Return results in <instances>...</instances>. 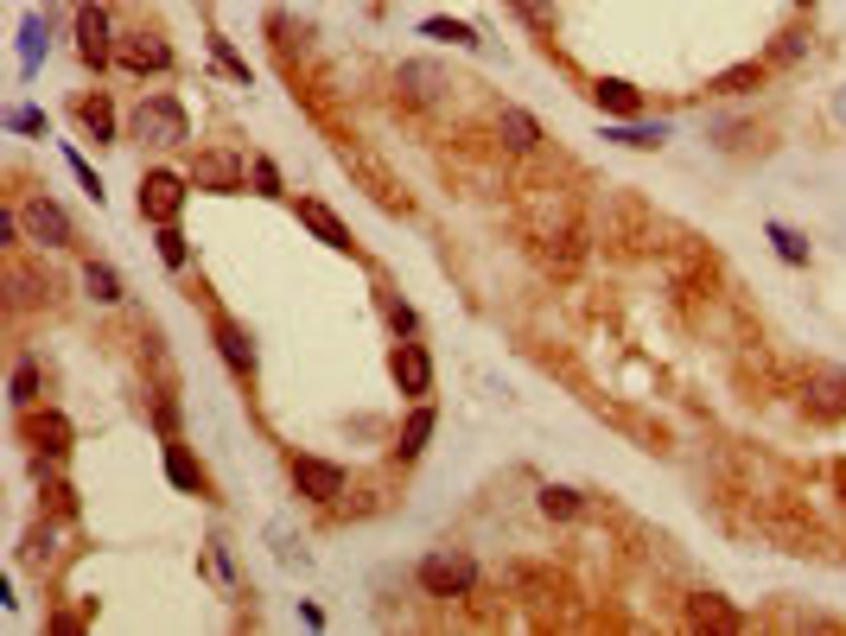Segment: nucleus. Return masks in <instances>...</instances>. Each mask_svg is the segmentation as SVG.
Segmentation results:
<instances>
[{
	"instance_id": "f257e3e1",
	"label": "nucleus",
	"mask_w": 846,
	"mask_h": 636,
	"mask_svg": "<svg viewBox=\"0 0 846 636\" xmlns=\"http://www.w3.org/2000/svg\"><path fill=\"white\" fill-rule=\"evenodd\" d=\"M515 217H522V236H529L541 268L573 274L586 261V223H579V198L566 185H554V178H522L515 185Z\"/></svg>"
},
{
	"instance_id": "f03ea898",
	"label": "nucleus",
	"mask_w": 846,
	"mask_h": 636,
	"mask_svg": "<svg viewBox=\"0 0 846 636\" xmlns=\"http://www.w3.org/2000/svg\"><path fill=\"white\" fill-rule=\"evenodd\" d=\"M337 166H344V173L357 178L363 191H369V198L383 204L388 217H414V198H408V185H401V178L388 173V159L376 147H369V140H357V134H337Z\"/></svg>"
},
{
	"instance_id": "7ed1b4c3",
	"label": "nucleus",
	"mask_w": 846,
	"mask_h": 636,
	"mask_svg": "<svg viewBox=\"0 0 846 636\" xmlns=\"http://www.w3.org/2000/svg\"><path fill=\"white\" fill-rule=\"evenodd\" d=\"M128 134L140 140V147H154V153L191 147V115H185V102H179V96H166V90H147V96L134 102Z\"/></svg>"
},
{
	"instance_id": "20e7f679",
	"label": "nucleus",
	"mask_w": 846,
	"mask_h": 636,
	"mask_svg": "<svg viewBox=\"0 0 846 636\" xmlns=\"http://www.w3.org/2000/svg\"><path fill=\"white\" fill-rule=\"evenodd\" d=\"M605 242L624 249V254L656 249V217H649V204H643L637 191H612V198H605Z\"/></svg>"
},
{
	"instance_id": "39448f33",
	"label": "nucleus",
	"mask_w": 846,
	"mask_h": 636,
	"mask_svg": "<svg viewBox=\"0 0 846 636\" xmlns=\"http://www.w3.org/2000/svg\"><path fill=\"white\" fill-rule=\"evenodd\" d=\"M249 159H255V153L230 147V140H210V147H198V159H191V185H198V191H217V198H236V191L249 185Z\"/></svg>"
},
{
	"instance_id": "423d86ee",
	"label": "nucleus",
	"mask_w": 846,
	"mask_h": 636,
	"mask_svg": "<svg viewBox=\"0 0 846 636\" xmlns=\"http://www.w3.org/2000/svg\"><path fill=\"white\" fill-rule=\"evenodd\" d=\"M420 592L427 598H471L478 592V560L464 554V548H434V554L420 560Z\"/></svg>"
},
{
	"instance_id": "0eeeda50",
	"label": "nucleus",
	"mask_w": 846,
	"mask_h": 636,
	"mask_svg": "<svg viewBox=\"0 0 846 636\" xmlns=\"http://www.w3.org/2000/svg\"><path fill=\"white\" fill-rule=\"evenodd\" d=\"M198 185H191V173H173V166H154V173H140V217L147 223H179L185 198H191Z\"/></svg>"
},
{
	"instance_id": "6e6552de",
	"label": "nucleus",
	"mask_w": 846,
	"mask_h": 636,
	"mask_svg": "<svg viewBox=\"0 0 846 636\" xmlns=\"http://www.w3.org/2000/svg\"><path fill=\"white\" fill-rule=\"evenodd\" d=\"M115 64L128 76H166L173 71V45H166V32L159 25H134L115 39Z\"/></svg>"
},
{
	"instance_id": "1a4fd4ad",
	"label": "nucleus",
	"mask_w": 846,
	"mask_h": 636,
	"mask_svg": "<svg viewBox=\"0 0 846 636\" xmlns=\"http://www.w3.org/2000/svg\"><path fill=\"white\" fill-rule=\"evenodd\" d=\"M452 76L439 71V64H420V58H408V64H395V102L401 108H439V102H452Z\"/></svg>"
},
{
	"instance_id": "9d476101",
	"label": "nucleus",
	"mask_w": 846,
	"mask_h": 636,
	"mask_svg": "<svg viewBox=\"0 0 846 636\" xmlns=\"http://www.w3.org/2000/svg\"><path fill=\"white\" fill-rule=\"evenodd\" d=\"M20 217H27V242H39V249H71V242H77L71 210L58 198H45V191H32V198L20 204Z\"/></svg>"
},
{
	"instance_id": "9b49d317",
	"label": "nucleus",
	"mask_w": 846,
	"mask_h": 636,
	"mask_svg": "<svg viewBox=\"0 0 846 636\" xmlns=\"http://www.w3.org/2000/svg\"><path fill=\"white\" fill-rule=\"evenodd\" d=\"M293 490H300L306 503H337V497L351 490V471H344L337 458H318V452H293Z\"/></svg>"
},
{
	"instance_id": "f8f14e48",
	"label": "nucleus",
	"mask_w": 846,
	"mask_h": 636,
	"mask_svg": "<svg viewBox=\"0 0 846 636\" xmlns=\"http://www.w3.org/2000/svg\"><path fill=\"white\" fill-rule=\"evenodd\" d=\"M758 529L776 541V548H790V554H827V534L808 522V515H795L790 503H776V509H758Z\"/></svg>"
},
{
	"instance_id": "ddd939ff",
	"label": "nucleus",
	"mask_w": 846,
	"mask_h": 636,
	"mask_svg": "<svg viewBox=\"0 0 846 636\" xmlns=\"http://www.w3.org/2000/svg\"><path fill=\"white\" fill-rule=\"evenodd\" d=\"M388 376L408 402H427L434 395V351L420 337H395V356H388Z\"/></svg>"
},
{
	"instance_id": "4468645a",
	"label": "nucleus",
	"mask_w": 846,
	"mask_h": 636,
	"mask_svg": "<svg viewBox=\"0 0 846 636\" xmlns=\"http://www.w3.org/2000/svg\"><path fill=\"white\" fill-rule=\"evenodd\" d=\"M20 439H27V446H39L45 458H64L71 446H77V427H71L58 407H39V402H32V407H20Z\"/></svg>"
},
{
	"instance_id": "2eb2a0df",
	"label": "nucleus",
	"mask_w": 846,
	"mask_h": 636,
	"mask_svg": "<svg viewBox=\"0 0 846 636\" xmlns=\"http://www.w3.org/2000/svg\"><path fill=\"white\" fill-rule=\"evenodd\" d=\"M115 39H122V32L108 20V7H96V0L77 7V58L90 71H108V64H115Z\"/></svg>"
},
{
	"instance_id": "dca6fc26",
	"label": "nucleus",
	"mask_w": 846,
	"mask_h": 636,
	"mask_svg": "<svg viewBox=\"0 0 846 636\" xmlns=\"http://www.w3.org/2000/svg\"><path fill=\"white\" fill-rule=\"evenodd\" d=\"M802 414L808 420H846V369H808L802 376Z\"/></svg>"
},
{
	"instance_id": "f3484780",
	"label": "nucleus",
	"mask_w": 846,
	"mask_h": 636,
	"mask_svg": "<svg viewBox=\"0 0 846 636\" xmlns=\"http://www.w3.org/2000/svg\"><path fill=\"white\" fill-rule=\"evenodd\" d=\"M210 337H217V356L230 363L236 382H255L261 356H255V337H249V331L236 325V319H217V325H210Z\"/></svg>"
},
{
	"instance_id": "a211bd4d",
	"label": "nucleus",
	"mask_w": 846,
	"mask_h": 636,
	"mask_svg": "<svg viewBox=\"0 0 846 636\" xmlns=\"http://www.w3.org/2000/svg\"><path fill=\"white\" fill-rule=\"evenodd\" d=\"M300 223H306L312 236L325 242V249H337V254H357V236H351V223H344V217H337V210H332L325 198H300Z\"/></svg>"
},
{
	"instance_id": "6ab92c4d",
	"label": "nucleus",
	"mask_w": 846,
	"mask_h": 636,
	"mask_svg": "<svg viewBox=\"0 0 846 636\" xmlns=\"http://www.w3.org/2000/svg\"><path fill=\"white\" fill-rule=\"evenodd\" d=\"M497 147L515 153V159H529V153H541V122L529 115V108H515V102H503L497 108Z\"/></svg>"
},
{
	"instance_id": "aec40b11",
	"label": "nucleus",
	"mask_w": 846,
	"mask_h": 636,
	"mask_svg": "<svg viewBox=\"0 0 846 636\" xmlns=\"http://www.w3.org/2000/svg\"><path fill=\"white\" fill-rule=\"evenodd\" d=\"M688 624H693V630H751V617H744L732 598H719V592H693V598H688Z\"/></svg>"
},
{
	"instance_id": "412c9836",
	"label": "nucleus",
	"mask_w": 846,
	"mask_h": 636,
	"mask_svg": "<svg viewBox=\"0 0 846 636\" xmlns=\"http://www.w3.org/2000/svg\"><path fill=\"white\" fill-rule=\"evenodd\" d=\"M592 102H598L612 122H637L643 115V90L637 83H624V76H598V83H592Z\"/></svg>"
},
{
	"instance_id": "4be33fe9",
	"label": "nucleus",
	"mask_w": 846,
	"mask_h": 636,
	"mask_svg": "<svg viewBox=\"0 0 846 636\" xmlns=\"http://www.w3.org/2000/svg\"><path fill=\"white\" fill-rule=\"evenodd\" d=\"M52 300V274H39V268H27L20 254L7 261V305L20 312V305H45Z\"/></svg>"
},
{
	"instance_id": "5701e85b",
	"label": "nucleus",
	"mask_w": 846,
	"mask_h": 636,
	"mask_svg": "<svg viewBox=\"0 0 846 636\" xmlns=\"http://www.w3.org/2000/svg\"><path fill=\"white\" fill-rule=\"evenodd\" d=\"M434 427H439L434 402H414V414L401 420V432H395V458H401V465H414V458L427 452V439H434Z\"/></svg>"
},
{
	"instance_id": "b1692460",
	"label": "nucleus",
	"mask_w": 846,
	"mask_h": 636,
	"mask_svg": "<svg viewBox=\"0 0 846 636\" xmlns=\"http://www.w3.org/2000/svg\"><path fill=\"white\" fill-rule=\"evenodd\" d=\"M764 76H770V58H744V64L719 71L707 83V96H751V90H764Z\"/></svg>"
},
{
	"instance_id": "393cba45",
	"label": "nucleus",
	"mask_w": 846,
	"mask_h": 636,
	"mask_svg": "<svg viewBox=\"0 0 846 636\" xmlns=\"http://www.w3.org/2000/svg\"><path fill=\"white\" fill-rule=\"evenodd\" d=\"M166 483H173V490H185V497H205V490H210L205 465L185 452L179 439H166Z\"/></svg>"
},
{
	"instance_id": "a878e982",
	"label": "nucleus",
	"mask_w": 846,
	"mask_h": 636,
	"mask_svg": "<svg viewBox=\"0 0 846 636\" xmlns=\"http://www.w3.org/2000/svg\"><path fill=\"white\" fill-rule=\"evenodd\" d=\"M45 51H52V13H27L20 20V71H39L45 64Z\"/></svg>"
},
{
	"instance_id": "bb28decb",
	"label": "nucleus",
	"mask_w": 846,
	"mask_h": 636,
	"mask_svg": "<svg viewBox=\"0 0 846 636\" xmlns=\"http://www.w3.org/2000/svg\"><path fill=\"white\" fill-rule=\"evenodd\" d=\"M77 122H83V134H90L96 147L122 134V122H115V102H108L103 90H96V96H77Z\"/></svg>"
},
{
	"instance_id": "cd10ccee",
	"label": "nucleus",
	"mask_w": 846,
	"mask_h": 636,
	"mask_svg": "<svg viewBox=\"0 0 846 636\" xmlns=\"http://www.w3.org/2000/svg\"><path fill=\"white\" fill-rule=\"evenodd\" d=\"M503 580H510V592H515V598H529V605H547V598H561V580H554V573H541V566H522V560H515Z\"/></svg>"
},
{
	"instance_id": "c85d7f7f",
	"label": "nucleus",
	"mask_w": 846,
	"mask_h": 636,
	"mask_svg": "<svg viewBox=\"0 0 846 636\" xmlns=\"http://www.w3.org/2000/svg\"><path fill=\"white\" fill-rule=\"evenodd\" d=\"M605 140H617V147H637V153H656L668 140V122H605Z\"/></svg>"
},
{
	"instance_id": "c756f323",
	"label": "nucleus",
	"mask_w": 846,
	"mask_h": 636,
	"mask_svg": "<svg viewBox=\"0 0 846 636\" xmlns=\"http://www.w3.org/2000/svg\"><path fill=\"white\" fill-rule=\"evenodd\" d=\"M420 39H439V45H464V51L484 45V39H478V25H471V20H452V13H427V20H420Z\"/></svg>"
},
{
	"instance_id": "7c9ffc66",
	"label": "nucleus",
	"mask_w": 846,
	"mask_h": 636,
	"mask_svg": "<svg viewBox=\"0 0 846 636\" xmlns=\"http://www.w3.org/2000/svg\"><path fill=\"white\" fill-rule=\"evenodd\" d=\"M541 515L547 522H579L586 515V497L573 483H541Z\"/></svg>"
},
{
	"instance_id": "2f4dec72",
	"label": "nucleus",
	"mask_w": 846,
	"mask_h": 636,
	"mask_svg": "<svg viewBox=\"0 0 846 636\" xmlns=\"http://www.w3.org/2000/svg\"><path fill=\"white\" fill-rule=\"evenodd\" d=\"M510 13L529 25L535 39H547V45H554V32H561V13H554V0H510Z\"/></svg>"
},
{
	"instance_id": "473e14b6",
	"label": "nucleus",
	"mask_w": 846,
	"mask_h": 636,
	"mask_svg": "<svg viewBox=\"0 0 846 636\" xmlns=\"http://www.w3.org/2000/svg\"><path fill=\"white\" fill-rule=\"evenodd\" d=\"M83 293L96 305H122V274H115L108 261H90V268H83Z\"/></svg>"
},
{
	"instance_id": "72a5a7b5",
	"label": "nucleus",
	"mask_w": 846,
	"mask_h": 636,
	"mask_svg": "<svg viewBox=\"0 0 846 636\" xmlns=\"http://www.w3.org/2000/svg\"><path fill=\"white\" fill-rule=\"evenodd\" d=\"M154 249H159V261H166L173 274H185V268H191V242H185L179 223H159L154 229Z\"/></svg>"
},
{
	"instance_id": "f704fd0d",
	"label": "nucleus",
	"mask_w": 846,
	"mask_h": 636,
	"mask_svg": "<svg viewBox=\"0 0 846 636\" xmlns=\"http://www.w3.org/2000/svg\"><path fill=\"white\" fill-rule=\"evenodd\" d=\"M764 236H770V249L783 254L790 268H808V242H802V236H795L790 223H764Z\"/></svg>"
},
{
	"instance_id": "c9c22d12",
	"label": "nucleus",
	"mask_w": 846,
	"mask_h": 636,
	"mask_svg": "<svg viewBox=\"0 0 846 636\" xmlns=\"http://www.w3.org/2000/svg\"><path fill=\"white\" fill-rule=\"evenodd\" d=\"M383 319H388V331H395V337H420V312H414L401 293H383Z\"/></svg>"
},
{
	"instance_id": "e433bc0d",
	"label": "nucleus",
	"mask_w": 846,
	"mask_h": 636,
	"mask_svg": "<svg viewBox=\"0 0 846 636\" xmlns=\"http://www.w3.org/2000/svg\"><path fill=\"white\" fill-rule=\"evenodd\" d=\"M249 178H255V191H261V198H286V185H281V166H274L268 153H255V159H249Z\"/></svg>"
},
{
	"instance_id": "4c0bfd02",
	"label": "nucleus",
	"mask_w": 846,
	"mask_h": 636,
	"mask_svg": "<svg viewBox=\"0 0 846 636\" xmlns=\"http://www.w3.org/2000/svg\"><path fill=\"white\" fill-rule=\"evenodd\" d=\"M64 166H71V178H77L83 191H90V204H103V178H96V166H90L77 147H64Z\"/></svg>"
},
{
	"instance_id": "58836bf2",
	"label": "nucleus",
	"mask_w": 846,
	"mask_h": 636,
	"mask_svg": "<svg viewBox=\"0 0 846 636\" xmlns=\"http://www.w3.org/2000/svg\"><path fill=\"white\" fill-rule=\"evenodd\" d=\"M7 134H45V108L13 102V108H7Z\"/></svg>"
},
{
	"instance_id": "ea45409f",
	"label": "nucleus",
	"mask_w": 846,
	"mask_h": 636,
	"mask_svg": "<svg viewBox=\"0 0 846 636\" xmlns=\"http://www.w3.org/2000/svg\"><path fill=\"white\" fill-rule=\"evenodd\" d=\"M39 402V363H13V407Z\"/></svg>"
},
{
	"instance_id": "a19ab883",
	"label": "nucleus",
	"mask_w": 846,
	"mask_h": 636,
	"mask_svg": "<svg viewBox=\"0 0 846 636\" xmlns=\"http://www.w3.org/2000/svg\"><path fill=\"white\" fill-rule=\"evenodd\" d=\"M808 51V32L802 25H790V32H776V45H770V64H790V58H802Z\"/></svg>"
},
{
	"instance_id": "79ce46f5",
	"label": "nucleus",
	"mask_w": 846,
	"mask_h": 636,
	"mask_svg": "<svg viewBox=\"0 0 846 636\" xmlns=\"http://www.w3.org/2000/svg\"><path fill=\"white\" fill-rule=\"evenodd\" d=\"M210 58H217V64H223V71H230L236 83H249V64H242V58L230 51V39H217V32H210Z\"/></svg>"
},
{
	"instance_id": "37998d69",
	"label": "nucleus",
	"mask_w": 846,
	"mask_h": 636,
	"mask_svg": "<svg viewBox=\"0 0 846 636\" xmlns=\"http://www.w3.org/2000/svg\"><path fill=\"white\" fill-rule=\"evenodd\" d=\"M45 497H52V509H58V515H77V490H71V483H45Z\"/></svg>"
},
{
	"instance_id": "c03bdc74",
	"label": "nucleus",
	"mask_w": 846,
	"mask_h": 636,
	"mask_svg": "<svg viewBox=\"0 0 846 636\" xmlns=\"http://www.w3.org/2000/svg\"><path fill=\"white\" fill-rule=\"evenodd\" d=\"M795 7H815V0H795Z\"/></svg>"
}]
</instances>
